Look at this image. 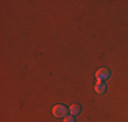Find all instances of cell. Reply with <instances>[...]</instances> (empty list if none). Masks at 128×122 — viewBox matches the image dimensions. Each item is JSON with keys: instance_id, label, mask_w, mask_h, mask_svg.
Wrapping results in <instances>:
<instances>
[{"instance_id": "cell-5", "label": "cell", "mask_w": 128, "mask_h": 122, "mask_svg": "<svg viewBox=\"0 0 128 122\" xmlns=\"http://www.w3.org/2000/svg\"><path fill=\"white\" fill-rule=\"evenodd\" d=\"M64 122H76V121H75V117H74V115H71V114H70L68 117H66V118H64Z\"/></svg>"}, {"instance_id": "cell-4", "label": "cell", "mask_w": 128, "mask_h": 122, "mask_svg": "<svg viewBox=\"0 0 128 122\" xmlns=\"http://www.w3.org/2000/svg\"><path fill=\"white\" fill-rule=\"evenodd\" d=\"M106 91H108V84L106 83H97L96 85V92L100 94V95H102V94H105Z\"/></svg>"}, {"instance_id": "cell-1", "label": "cell", "mask_w": 128, "mask_h": 122, "mask_svg": "<svg viewBox=\"0 0 128 122\" xmlns=\"http://www.w3.org/2000/svg\"><path fill=\"white\" fill-rule=\"evenodd\" d=\"M52 114H53V117H56V118H66V117H68V114H70V109L67 107V106H64V105H56V106H53V109H52Z\"/></svg>"}, {"instance_id": "cell-3", "label": "cell", "mask_w": 128, "mask_h": 122, "mask_svg": "<svg viewBox=\"0 0 128 122\" xmlns=\"http://www.w3.org/2000/svg\"><path fill=\"white\" fill-rule=\"evenodd\" d=\"M80 111H82V107H80V105H78V103H74V105L70 107V114L74 115V117L79 115V114H80Z\"/></svg>"}, {"instance_id": "cell-2", "label": "cell", "mask_w": 128, "mask_h": 122, "mask_svg": "<svg viewBox=\"0 0 128 122\" xmlns=\"http://www.w3.org/2000/svg\"><path fill=\"white\" fill-rule=\"evenodd\" d=\"M110 69L109 68H100L96 73V79L98 83H106L108 79H110Z\"/></svg>"}]
</instances>
